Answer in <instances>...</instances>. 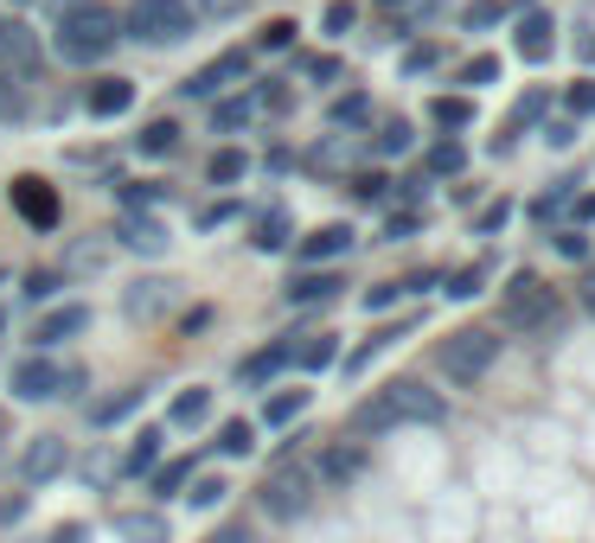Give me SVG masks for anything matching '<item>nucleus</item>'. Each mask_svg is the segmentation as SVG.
Returning <instances> with one entry per match:
<instances>
[{
  "instance_id": "f257e3e1",
  "label": "nucleus",
  "mask_w": 595,
  "mask_h": 543,
  "mask_svg": "<svg viewBox=\"0 0 595 543\" xmlns=\"http://www.w3.org/2000/svg\"><path fill=\"white\" fill-rule=\"evenodd\" d=\"M58 52H65L71 65L110 58L115 52V7H103V0H71V7L58 13Z\"/></svg>"
},
{
  "instance_id": "f03ea898",
  "label": "nucleus",
  "mask_w": 595,
  "mask_h": 543,
  "mask_svg": "<svg viewBox=\"0 0 595 543\" xmlns=\"http://www.w3.org/2000/svg\"><path fill=\"white\" fill-rule=\"evenodd\" d=\"M122 33L142 38V45H180L192 33V7L187 0H135L122 13Z\"/></svg>"
},
{
  "instance_id": "7ed1b4c3",
  "label": "nucleus",
  "mask_w": 595,
  "mask_h": 543,
  "mask_svg": "<svg viewBox=\"0 0 595 543\" xmlns=\"http://www.w3.org/2000/svg\"><path fill=\"white\" fill-rule=\"evenodd\" d=\"M442 377H454V384H474L481 371H493V359H499V332H486V326H461V332H448L442 339Z\"/></svg>"
},
{
  "instance_id": "20e7f679",
  "label": "nucleus",
  "mask_w": 595,
  "mask_h": 543,
  "mask_svg": "<svg viewBox=\"0 0 595 543\" xmlns=\"http://www.w3.org/2000/svg\"><path fill=\"white\" fill-rule=\"evenodd\" d=\"M499 314H506V326H519V332H545V326H558L563 301L551 282H538V275H513V289H506V301H499Z\"/></svg>"
},
{
  "instance_id": "39448f33",
  "label": "nucleus",
  "mask_w": 595,
  "mask_h": 543,
  "mask_svg": "<svg viewBox=\"0 0 595 543\" xmlns=\"http://www.w3.org/2000/svg\"><path fill=\"white\" fill-rule=\"evenodd\" d=\"M314 493H321L314 467H282V473H269V479H262V511L289 524V518H301V511L314 506Z\"/></svg>"
},
{
  "instance_id": "423d86ee",
  "label": "nucleus",
  "mask_w": 595,
  "mask_h": 543,
  "mask_svg": "<svg viewBox=\"0 0 595 543\" xmlns=\"http://www.w3.org/2000/svg\"><path fill=\"white\" fill-rule=\"evenodd\" d=\"M378 403H384V416H391V422H442V397H436V391H423L416 377H397Z\"/></svg>"
},
{
  "instance_id": "0eeeda50",
  "label": "nucleus",
  "mask_w": 595,
  "mask_h": 543,
  "mask_svg": "<svg viewBox=\"0 0 595 543\" xmlns=\"http://www.w3.org/2000/svg\"><path fill=\"white\" fill-rule=\"evenodd\" d=\"M7 199H13V212L26 217L33 230H52V224H58V192L38 180V173H20V180L7 185Z\"/></svg>"
},
{
  "instance_id": "6e6552de",
  "label": "nucleus",
  "mask_w": 595,
  "mask_h": 543,
  "mask_svg": "<svg viewBox=\"0 0 595 543\" xmlns=\"http://www.w3.org/2000/svg\"><path fill=\"white\" fill-rule=\"evenodd\" d=\"M65 467H71L65 434H33V448L20 454V479H26V486H45V479H58Z\"/></svg>"
},
{
  "instance_id": "1a4fd4ad",
  "label": "nucleus",
  "mask_w": 595,
  "mask_h": 543,
  "mask_svg": "<svg viewBox=\"0 0 595 543\" xmlns=\"http://www.w3.org/2000/svg\"><path fill=\"white\" fill-rule=\"evenodd\" d=\"M38 71V38L20 20H0V77H33Z\"/></svg>"
},
{
  "instance_id": "9d476101",
  "label": "nucleus",
  "mask_w": 595,
  "mask_h": 543,
  "mask_svg": "<svg viewBox=\"0 0 595 543\" xmlns=\"http://www.w3.org/2000/svg\"><path fill=\"white\" fill-rule=\"evenodd\" d=\"M250 71V58L244 52H224V58H212L205 71H192V83H187V97H218L224 83H237V77Z\"/></svg>"
},
{
  "instance_id": "9b49d317",
  "label": "nucleus",
  "mask_w": 595,
  "mask_h": 543,
  "mask_svg": "<svg viewBox=\"0 0 595 543\" xmlns=\"http://www.w3.org/2000/svg\"><path fill=\"white\" fill-rule=\"evenodd\" d=\"M13 391L26 403H45V397H58V364H45V359H26V364H13Z\"/></svg>"
},
{
  "instance_id": "f8f14e48",
  "label": "nucleus",
  "mask_w": 595,
  "mask_h": 543,
  "mask_svg": "<svg viewBox=\"0 0 595 543\" xmlns=\"http://www.w3.org/2000/svg\"><path fill=\"white\" fill-rule=\"evenodd\" d=\"M83 109L103 115V122H110V115H128V109H135V83H128V77H103V83L83 97Z\"/></svg>"
},
{
  "instance_id": "ddd939ff",
  "label": "nucleus",
  "mask_w": 595,
  "mask_h": 543,
  "mask_svg": "<svg viewBox=\"0 0 595 543\" xmlns=\"http://www.w3.org/2000/svg\"><path fill=\"white\" fill-rule=\"evenodd\" d=\"M513 45H519L525 65H545V58H551V13H525L519 33H513Z\"/></svg>"
},
{
  "instance_id": "4468645a",
  "label": "nucleus",
  "mask_w": 595,
  "mask_h": 543,
  "mask_svg": "<svg viewBox=\"0 0 595 543\" xmlns=\"http://www.w3.org/2000/svg\"><path fill=\"white\" fill-rule=\"evenodd\" d=\"M359 467H366V448H359V441H339V448H327V461L314 467V479H321V486H346Z\"/></svg>"
},
{
  "instance_id": "2eb2a0df",
  "label": "nucleus",
  "mask_w": 595,
  "mask_h": 543,
  "mask_svg": "<svg viewBox=\"0 0 595 543\" xmlns=\"http://www.w3.org/2000/svg\"><path fill=\"white\" fill-rule=\"evenodd\" d=\"M90 326V307L83 301H71V307H58V314H45L38 320V346H58V339H77Z\"/></svg>"
},
{
  "instance_id": "dca6fc26",
  "label": "nucleus",
  "mask_w": 595,
  "mask_h": 543,
  "mask_svg": "<svg viewBox=\"0 0 595 543\" xmlns=\"http://www.w3.org/2000/svg\"><path fill=\"white\" fill-rule=\"evenodd\" d=\"M346 250H352V230H346V224H327V230H314V237L295 244L301 262H327V256H346Z\"/></svg>"
},
{
  "instance_id": "f3484780",
  "label": "nucleus",
  "mask_w": 595,
  "mask_h": 543,
  "mask_svg": "<svg viewBox=\"0 0 595 543\" xmlns=\"http://www.w3.org/2000/svg\"><path fill=\"white\" fill-rule=\"evenodd\" d=\"M205 416H212V391H205V384L180 391V397H173V409H167V422H173V429H199Z\"/></svg>"
},
{
  "instance_id": "a211bd4d",
  "label": "nucleus",
  "mask_w": 595,
  "mask_h": 543,
  "mask_svg": "<svg viewBox=\"0 0 595 543\" xmlns=\"http://www.w3.org/2000/svg\"><path fill=\"white\" fill-rule=\"evenodd\" d=\"M339 289H346V282L321 269V275H295V282H289V301H295V307H314V301H334Z\"/></svg>"
},
{
  "instance_id": "6ab92c4d",
  "label": "nucleus",
  "mask_w": 595,
  "mask_h": 543,
  "mask_svg": "<svg viewBox=\"0 0 595 543\" xmlns=\"http://www.w3.org/2000/svg\"><path fill=\"white\" fill-rule=\"evenodd\" d=\"M205 173H212V185H237L250 173V154H244V147H218V154L205 160Z\"/></svg>"
},
{
  "instance_id": "aec40b11",
  "label": "nucleus",
  "mask_w": 595,
  "mask_h": 543,
  "mask_svg": "<svg viewBox=\"0 0 595 543\" xmlns=\"http://www.w3.org/2000/svg\"><path fill=\"white\" fill-rule=\"evenodd\" d=\"M122 538H128V543H173L160 511H128V518H122Z\"/></svg>"
},
{
  "instance_id": "412c9836",
  "label": "nucleus",
  "mask_w": 595,
  "mask_h": 543,
  "mask_svg": "<svg viewBox=\"0 0 595 543\" xmlns=\"http://www.w3.org/2000/svg\"><path fill=\"white\" fill-rule=\"evenodd\" d=\"M282 364H295V346H262V352H250V359H244V377H250V384H262V377H276Z\"/></svg>"
},
{
  "instance_id": "4be33fe9",
  "label": "nucleus",
  "mask_w": 595,
  "mask_h": 543,
  "mask_svg": "<svg viewBox=\"0 0 595 543\" xmlns=\"http://www.w3.org/2000/svg\"><path fill=\"white\" fill-rule=\"evenodd\" d=\"M122 244H128V250H142V256H154V250H167V230H160V224H154V217H128V230H122Z\"/></svg>"
},
{
  "instance_id": "5701e85b",
  "label": "nucleus",
  "mask_w": 595,
  "mask_h": 543,
  "mask_svg": "<svg viewBox=\"0 0 595 543\" xmlns=\"http://www.w3.org/2000/svg\"><path fill=\"white\" fill-rule=\"evenodd\" d=\"M282 244H289V217L282 212H269V217H257V224H250V250H282Z\"/></svg>"
},
{
  "instance_id": "b1692460",
  "label": "nucleus",
  "mask_w": 595,
  "mask_h": 543,
  "mask_svg": "<svg viewBox=\"0 0 595 543\" xmlns=\"http://www.w3.org/2000/svg\"><path fill=\"white\" fill-rule=\"evenodd\" d=\"M301 409H307V391H282V397L262 403V422H269V429H289Z\"/></svg>"
},
{
  "instance_id": "393cba45",
  "label": "nucleus",
  "mask_w": 595,
  "mask_h": 543,
  "mask_svg": "<svg viewBox=\"0 0 595 543\" xmlns=\"http://www.w3.org/2000/svg\"><path fill=\"white\" fill-rule=\"evenodd\" d=\"M334 359H339L334 332H321V339H301V346H295V364H301V371H327Z\"/></svg>"
},
{
  "instance_id": "a878e982",
  "label": "nucleus",
  "mask_w": 595,
  "mask_h": 543,
  "mask_svg": "<svg viewBox=\"0 0 595 543\" xmlns=\"http://www.w3.org/2000/svg\"><path fill=\"white\" fill-rule=\"evenodd\" d=\"M135 147H142V154H173V147H180V128H173V115H154Z\"/></svg>"
},
{
  "instance_id": "bb28decb",
  "label": "nucleus",
  "mask_w": 595,
  "mask_h": 543,
  "mask_svg": "<svg viewBox=\"0 0 595 543\" xmlns=\"http://www.w3.org/2000/svg\"><path fill=\"white\" fill-rule=\"evenodd\" d=\"M135 403H142V391H122V397H103L97 409H90V422H97V429H110V422H122V416H135Z\"/></svg>"
},
{
  "instance_id": "cd10ccee",
  "label": "nucleus",
  "mask_w": 595,
  "mask_h": 543,
  "mask_svg": "<svg viewBox=\"0 0 595 543\" xmlns=\"http://www.w3.org/2000/svg\"><path fill=\"white\" fill-rule=\"evenodd\" d=\"M429 115H436L442 128H468V122H474V103H468V97H436Z\"/></svg>"
},
{
  "instance_id": "c85d7f7f",
  "label": "nucleus",
  "mask_w": 595,
  "mask_h": 543,
  "mask_svg": "<svg viewBox=\"0 0 595 543\" xmlns=\"http://www.w3.org/2000/svg\"><path fill=\"white\" fill-rule=\"evenodd\" d=\"M160 441H167L160 429H142V434H135V448H128V473H148L154 461H160Z\"/></svg>"
},
{
  "instance_id": "c756f323",
  "label": "nucleus",
  "mask_w": 595,
  "mask_h": 543,
  "mask_svg": "<svg viewBox=\"0 0 595 543\" xmlns=\"http://www.w3.org/2000/svg\"><path fill=\"white\" fill-rule=\"evenodd\" d=\"M167 301H173L167 282H135V294H128V307H135V314H160Z\"/></svg>"
},
{
  "instance_id": "7c9ffc66",
  "label": "nucleus",
  "mask_w": 595,
  "mask_h": 543,
  "mask_svg": "<svg viewBox=\"0 0 595 543\" xmlns=\"http://www.w3.org/2000/svg\"><path fill=\"white\" fill-rule=\"evenodd\" d=\"M461 167H468L461 142H436V147H429V173H461Z\"/></svg>"
},
{
  "instance_id": "2f4dec72",
  "label": "nucleus",
  "mask_w": 595,
  "mask_h": 543,
  "mask_svg": "<svg viewBox=\"0 0 595 543\" xmlns=\"http://www.w3.org/2000/svg\"><path fill=\"white\" fill-rule=\"evenodd\" d=\"M122 205H128V212H148V205H160V185L128 180V185H122Z\"/></svg>"
},
{
  "instance_id": "473e14b6",
  "label": "nucleus",
  "mask_w": 595,
  "mask_h": 543,
  "mask_svg": "<svg viewBox=\"0 0 595 543\" xmlns=\"http://www.w3.org/2000/svg\"><path fill=\"white\" fill-rule=\"evenodd\" d=\"M218 448H224V454H250V448H257V441H250V422H224Z\"/></svg>"
},
{
  "instance_id": "72a5a7b5",
  "label": "nucleus",
  "mask_w": 595,
  "mask_h": 543,
  "mask_svg": "<svg viewBox=\"0 0 595 543\" xmlns=\"http://www.w3.org/2000/svg\"><path fill=\"white\" fill-rule=\"evenodd\" d=\"M187 479H192V461H173V467H160V473H154V493H180Z\"/></svg>"
},
{
  "instance_id": "f704fd0d",
  "label": "nucleus",
  "mask_w": 595,
  "mask_h": 543,
  "mask_svg": "<svg viewBox=\"0 0 595 543\" xmlns=\"http://www.w3.org/2000/svg\"><path fill=\"white\" fill-rule=\"evenodd\" d=\"M384 173H359V180H352V199H359V205H378V199H384Z\"/></svg>"
},
{
  "instance_id": "c9c22d12",
  "label": "nucleus",
  "mask_w": 595,
  "mask_h": 543,
  "mask_svg": "<svg viewBox=\"0 0 595 543\" xmlns=\"http://www.w3.org/2000/svg\"><path fill=\"white\" fill-rule=\"evenodd\" d=\"M295 45V20H269V33H262V52H289Z\"/></svg>"
},
{
  "instance_id": "e433bc0d",
  "label": "nucleus",
  "mask_w": 595,
  "mask_h": 543,
  "mask_svg": "<svg viewBox=\"0 0 595 543\" xmlns=\"http://www.w3.org/2000/svg\"><path fill=\"white\" fill-rule=\"evenodd\" d=\"M409 147V122H384V135H378V154H404Z\"/></svg>"
},
{
  "instance_id": "4c0bfd02",
  "label": "nucleus",
  "mask_w": 595,
  "mask_h": 543,
  "mask_svg": "<svg viewBox=\"0 0 595 543\" xmlns=\"http://www.w3.org/2000/svg\"><path fill=\"white\" fill-rule=\"evenodd\" d=\"M366 115H372L366 97H339V103H334V122H366Z\"/></svg>"
},
{
  "instance_id": "58836bf2",
  "label": "nucleus",
  "mask_w": 595,
  "mask_h": 543,
  "mask_svg": "<svg viewBox=\"0 0 595 543\" xmlns=\"http://www.w3.org/2000/svg\"><path fill=\"white\" fill-rule=\"evenodd\" d=\"M187 499H192V506H218V499H224V479H192Z\"/></svg>"
},
{
  "instance_id": "ea45409f",
  "label": "nucleus",
  "mask_w": 595,
  "mask_h": 543,
  "mask_svg": "<svg viewBox=\"0 0 595 543\" xmlns=\"http://www.w3.org/2000/svg\"><path fill=\"white\" fill-rule=\"evenodd\" d=\"M244 115H250V103H224L212 109V128H244Z\"/></svg>"
},
{
  "instance_id": "a19ab883",
  "label": "nucleus",
  "mask_w": 595,
  "mask_h": 543,
  "mask_svg": "<svg viewBox=\"0 0 595 543\" xmlns=\"http://www.w3.org/2000/svg\"><path fill=\"white\" fill-rule=\"evenodd\" d=\"M404 294V282H384V289H366V314H378V307H391Z\"/></svg>"
},
{
  "instance_id": "79ce46f5",
  "label": "nucleus",
  "mask_w": 595,
  "mask_h": 543,
  "mask_svg": "<svg viewBox=\"0 0 595 543\" xmlns=\"http://www.w3.org/2000/svg\"><path fill=\"white\" fill-rule=\"evenodd\" d=\"M474 289H481V269H461V275H448V294H454V301H468Z\"/></svg>"
},
{
  "instance_id": "37998d69",
  "label": "nucleus",
  "mask_w": 595,
  "mask_h": 543,
  "mask_svg": "<svg viewBox=\"0 0 595 543\" xmlns=\"http://www.w3.org/2000/svg\"><path fill=\"white\" fill-rule=\"evenodd\" d=\"M461 77H468V83H493V77H499V58H486V52H481V58H474Z\"/></svg>"
},
{
  "instance_id": "c03bdc74",
  "label": "nucleus",
  "mask_w": 595,
  "mask_h": 543,
  "mask_svg": "<svg viewBox=\"0 0 595 543\" xmlns=\"http://www.w3.org/2000/svg\"><path fill=\"white\" fill-rule=\"evenodd\" d=\"M558 256H576V262H583V256H590V237H583V230H563V237H558Z\"/></svg>"
},
{
  "instance_id": "a18cd8bd",
  "label": "nucleus",
  "mask_w": 595,
  "mask_h": 543,
  "mask_svg": "<svg viewBox=\"0 0 595 543\" xmlns=\"http://www.w3.org/2000/svg\"><path fill=\"white\" fill-rule=\"evenodd\" d=\"M26 294H33V301H52V294H58V275H52V269H38L33 282H26Z\"/></svg>"
},
{
  "instance_id": "49530a36",
  "label": "nucleus",
  "mask_w": 595,
  "mask_h": 543,
  "mask_svg": "<svg viewBox=\"0 0 595 543\" xmlns=\"http://www.w3.org/2000/svg\"><path fill=\"white\" fill-rule=\"evenodd\" d=\"M570 115H595V83H576V90H570Z\"/></svg>"
},
{
  "instance_id": "de8ad7c7",
  "label": "nucleus",
  "mask_w": 595,
  "mask_h": 543,
  "mask_svg": "<svg viewBox=\"0 0 595 543\" xmlns=\"http://www.w3.org/2000/svg\"><path fill=\"white\" fill-rule=\"evenodd\" d=\"M436 65V45H409L404 52V71H429Z\"/></svg>"
},
{
  "instance_id": "09e8293b",
  "label": "nucleus",
  "mask_w": 595,
  "mask_h": 543,
  "mask_svg": "<svg viewBox=\"0 0 595 543\" xmlns=\"http://www.w3.org/2000/svg\"><path fill=\"white\" fill-rule=\"evenodd\" d=\"M224 217H237V205H231V199H218V205H205V212H199V230H212V224H224Z\"/></svg>"
},
{
  "instance_id": "8fccbe9b",
  "label": "nucleus",
  "mask_w": 595,
  "mask_h": 543,
  "mask_svg": "<svg viewBox=\"0 0 595 543\" xmlns=\"http://www.w3.org/2000/svg\"><path fill=\"white\" fill-rule=\"evenodd\" d=\"M499 13H506V7H499V0H481V7H468V26H493V20H499Z\"/></svg>"
},
{
  "instance_id": "3c124183",
  "label": "nucleus",
  "mask_w": 595,
  "mask_h": 543,
  "mask_svg": "<svg viewBox=\"0 0 595 543\" xmlns=\"http://www.w3.org/2000/svg\"><path fill=\"white\" fill-rule=\"evenodd\" d=\"M307 77H314V83H334V77H339V58H307Z\"/></svg>"
},
{
  "instance_id": "603ef678",
  "label": "nucleus",
  "mask_w": 595,
  "mask_h": 543,
  "mask_svg": "<svg viewBox=\"0 0 595 543\" xmlns=\"http://www.w3.org/2000/svg\"><path fill=\"white\" fill-rule=\"evenodd\" d=\"M97 262H103V244H83V250L71 256V269H97Z\"/></svg>"
},
{
  "instance_id": "864d4df0",
  "label": "nucleus",
  "mask_w": 595,
  "mask_h": 543,
  "mask_svg": "<svg viewBox=\"0 0 595 543\" xmlns=\"http://www.w3.org/2000/svg\"><path fill=\"white\" fill-rule=\"evenodd\" d=\"M90 538V524H58V531H52V543H83Z\"/></svg>"
},
{
  "instance_id": "5fc2aeb1",
  "label": "nucleus",
  "mask_w": 595,
  "mask_h": 543,
  "mask_svg": "<svg viewBox=\"0 0 595 543\" xmlns=\"http://www.w3.org/2000/svg\"><path fill=\"white\" fill-rule=\"evenodd\" d=\"M346 26H352V7H346V0H339L334 13H327V33H346Z\"/></svg>"
},
{
  "instance_id": "6e6d98bb",
  "label": "nucleus",
  "mask_w": 595,
  "mask_h": 543,
  "mask_svg": "<svg viewBox=\"0 0 595 543\" xmlns=\"http://www.w3.org/2000/svg\"><path fill=\"white\" fill-rule=\"evenodd\" d=\"M205 543H250V531H244V524H224L218 538H205Z\"/></svg>"
},
{
  "instance_id": "4d7b16f0",
  "label": "nucleus",
  "mask_w": 595,
  "mask_h": 543,
  "mask_svg": "<svg viewBox=\"0 0 595 543\" xmlns=\"http://www.w3.org/2000/svg\"><path fill=\"white\" fill-rule=\"evenodd\" d=\"M205 13H244V0H205Z\"/></svg>"
},
{
  "instance_id": "13d9d810",
  "label": "nucleus",
  "mask_w": 595,
  "mask_h": 543,
  "mask_svg": "<svg viewBox=\"0 0 595 543\" xmlns=\"http://www.w3.org/2000/svg\"><path fill=\"white\" fill-rule=\"evenodd\" d=\"M576 294H583V307H590V314H595V269H590V275H583V289H576Z\"/></svg>"
},
{
  "instance_id": "bf43d9fd",
  "label": "nucleus",
  "mask_w": 595,
  "mask_h": 543,
  "mask_svg": "<svg viewBox=\"0 0 595 543\" xmlns=\"http://www.w3.org/2000/svg\"><path fill=\"white\" fill-rule=\"evenodd\" d=\"M576 217H583V224H590V217H595V192H590V199H583V205H576Z\"/></svg>"
},
{
  "instance_id": "052dcab7",
  "label": "nucleus",
  "mask_w": 595,
  "mask_h": 543,
  "mask_svg": "<svg viewBox=\"0 0 595 543\" xmlns=\"http://www.w3.org/2000/svg\"><path fill=\"white\" fill-rule=\"evenodd\" d=\"M0 429H7V416H0Z\"/></svg>"
},
{
  "instance_id": "680f3d73",
  "label": "nucleus",
  "mask_w": 595,
  "mask_h": 543,
  "mask_svg": "<svg viewBox=\"0 0 595 543\" xmlns=\"http://www.w3.org/2000/svg\"><path fill=\"white\" fill-rule=\"evenodd\" d=\"M0 326H7V314H0Z\"/></svg>"
}]
</instances>
